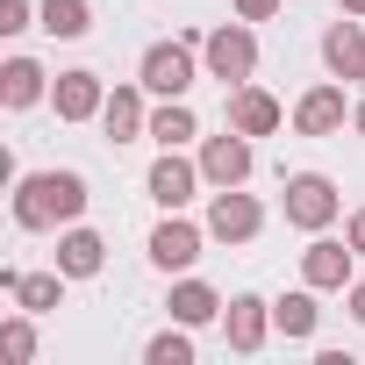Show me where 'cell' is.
<instances>
[{
    "mask_svg": "<svg viewBox=\"0 0 365 365\" xmlns=\"http://www.w3.org/2000/svg\"><path fill=\"white\" fill-rule=\"evenodd\" d=\"M86 179L79 172H22L15 179V230H72L86 215Z\"/></svg>",
    "mask_w": 365,
    "mask_h": 365,
    "instance_id": "6da1fadb",
    "label": "cell"
},
{
    "mask_svg": "<svg viewBox=\"0 0 365 365\" xmlns=\"http://www.w3.org/2000/svg\"><path fill=\"white\" fill-rule=\"evenodd\" d=\"M194 43H201V36H172V43H150V51H143V65H136V79H143L158 101H187V93H194V79L208 72V65L194 58Z\"/></svg>",
    "mask_w": 365,
    "mask_h": 365,
    "instance_id": "7a4b0ae2",
    "label": "cell"
},
{
    "mask_svg": "<svg viewBox=\"0 0 365 365\" xmlns=\"http://www.w3.org/2000/svg\"><path fill=\"white\" fill-rule=\"evenodd\" d=\"M201 65H208V79L244 86V79L258 72V36H251V22H244V15H237V22H215V29L201 36Z\"/></svg>",
    "mask_w": 365,
    "mask_h": 365,
    "instance_id": "3957f363",
    "label": "cell"
},
{
    "mask_svg": "<svg viewBox=\"0 0 365 365\" xmlns=\"http://www.w3.org/2000/svg\"><path fill=\"white\" fill-rule=\"evenodd\" d=\"M279 208H287V222L294 230H329L336 215H344V194H336V179L329 172H294L287 187H279Z\"/></svg>",
    "mask_w": 365,
    "mask_h": 365,
    "instance_id": "277c9868",
    "label": "cell"
},
{
    "mask_svg": "<svg viewBox=\"0 0 365 365\" xmlns=\"http://www.w3.org/2000/svg\"><path fill=\"white\" fill-rule=\"evenodd\" d=\"M208 187V172H201V158H179V150H165L150 172H143V194L165 208V215H179V208H187L194 194Z\"/></svg>",
    "mask_w": 365,
    "mask_h": 365,
    "instance_id": "5b68a950",
    "label": "cell"
},
{
    "mask_svg": "<svg viewBox=\"0 0 365 365\" xmlns=\"http://www.w3.org/2000/svg\"><path fill=\"white\" fill-rule=\"evenodd\" d=\"M258 230H265L258 194H244V187H215V201H208V237H215V244H251Z\"/></svg>",
    "mask_w": 365,
    "mask_h": 365,
    "instance_id": "8992f818",
    "label": "cell"
},
{
    "mask_svg": "<svg viewBox=\"0 0 365 365\" xmlns=\"http://www.w3.org/2000/svg\"><path fill=\"white\" fill-rule=\"evenodd\" d=\"M201 244H208V222H187V215H165L158 230H150V265L158 272H194V258H201Z\"/></svg>",
    "mask_w": 365,
    "mask_h": 365,
    "instance_id": "52a82bcc",
    "label": "cell"
},
{
    "mask_svg": "<svg viewBox=\"0 0 365 365\" xmlns=\"http://www.w3.org/2000/svg\"><path fill=\"white\" fill-rule=\"evenodd\" d=\"M51 108H58V122H101V108H108V79L101 72H58L51 79Z\"/></svg>",
    "mask_w": 365,
    "mask_h": 365,
    "instance_id": "ba28073f",
    "label": "cell"
},
{
    "mask_svg": "<svg viewBox=\"0 0 365 365\" xmlns=\"http://www.w3.org/2000/svg\"><path fill=\"white\" fill-rule=\"evenodd\" d=\"M251 136L244 129H222V136H201V172H208V187H244L251 179Z\"/></svg>",
    "mask_w": 365,
    "mask_h": 365,
    "instance_id": "9c48e42d",
    "label": "cell"
},
{
    "mask_svg": "<svg viewBox=\"0 0 365 365\" xmlns=\"http://www.w3.org/2000/svg\"><path fill=\"white\" fill-rule=\"evenodd\" d=\"M351 258H358V251H351V237L336 244V237H322V230H315V244L301 251V279H308L315 294H344V287H351Z\"/></svg>",
    "mask_w": 365,
    "mask_h": 365,
    "instance_id": "30bf717a",
    "label": "cell"
},
{
    "mask_svg": "<svg viewBox=\"0 0 365 365\" xmlns=\"http://www.w3.org/2000/svg\"><path fill=\"white\" fill-rule=\"evenodd\" d=\"M222 336H230V351H265V336H272V301H258V294H230L222 301Z\"/></svg>",
    "mask_w": 365,
    "mask_h": 365,
    "instance_id": "8fae6325",
    "label": "cell"
},
{
    "mask_svg": "<svg viewBox=\"0 0 365 365\" xmlns=\"http://www.w3.org/2000/svg\"><path fill=\"white\" fill-rule=\"evenodd\" d=\"M143 79H129V86H108V108H101V129H108V143H136V136H150V108H143Z\"/></svg>",
    "mask_w": 365,
    "mask_h": 365,
    "instance_id": "7c38bea8",
    "label": "cell"
},
{
    "mask_svg": "<svg viewBox=\"0 0 365 365\" xmlns=\"http://www.w3.org/2000/svg\"><path fill=\"white\" fill-rule=\"evenodd\" d=\"M344 115H351V108H344V86H336V79H322V86H308V93L294 101V129H301V136H336Z\"/></svg>",
    "mask_w": 365,
    "mask_h": 365,
    "instance_id": "4fadbf2b",
    "label": "cell"
},
{
    "mask_svg": "<svg viewBox=\"0 0 365 365\" xmlns=\"http://www.w3.org/2000/svg\"><path fill=\"white\" fill-rule=\"evenodd\" d=\"M322 65H329V79H365V22L358 15L322 29Z\"/></svg>",
    "mask_w": 365,
    "mask_h": 365,
    "instance_id": "5bb4252c",
    "label": "cell"
},
{
    "mask_svg": "<svg viewBox=\"0 0 365 365\" xmlns=\"http://www.w3.org/2000/svg\"><path fill=\"white\" fill-rule=\"evenodd\" d=\"M279 122H287V108H279L265 86H251V79L230 86V129H244V136H272Z\"/></svg>",
    "mask_w": 365,
    "mask_h": 365,
    "instance_id": "9a60e30c",
    "label": "cell"
},
{
    "mask_svg": "<svg viewBox=\"0 0 365 365\" xmlns=\"http://www.w3.org/2000/svg\"><path fill=\"white\" fill-rule=\"evenodd\" d=\"M36 101H51V72L36 65V58H8L0 65V108H36Z\"/></svg>",
    "mask_w": 365,
    "mask_h": 365,
    "instance_id": "2e32d148",
    "label": "cell"
},
{
    "mask_svg": "<svg viewBox=\"0 0 365 365\" xmlns=\"http://www.w3.org/2000/svg\"><path fill=\"white\" fill-rule=\"evenodd\" d=\"M101 265H108V237H101V230H79V222H72V230L58 237V272H65V279H93Z\"/></svg>",
    "mask_w": 365,
    "mask_h": 365,
    "instance_id": "e0dca14e",
    "label": "cell"
},
{
    "mask_svg": "<svg viewBox=\"0 0 365 365\" xmlns=\"http://www.w3.org/2000/svg\"><path fill=\"white\" fill-rule=\"evenodd\" d=\"M172 322H187V329H201V322H215L222 315V294L208 287V279H194V272H179V287H172Z\"/></svg>",
    "mask_w": 365,
    "mask_h": 365,
    "instance_id": "ac0fdd59",
    "label": "cell"
},
{
    "mask_svg": "<svg viewBox=\"0 0 365 365\" xmlns=\"http://www.w3.org/2000/svg\"><path fill=\"white\" fill-rule=\"evenodd\" d=\"M315 322H322V308H315V287H308V279H301V294H279V301H272V329H279L287 344H308Z\"/></svg>",
    "mask_w": 365,
    "mask_h": 365,
    "instance_id": "d6986e66",
    "label": "cell"
},
{
    "mask_svg": "<svg viewBox=\"0 0 365 365\" xmlns=\"http://www.w3.org/2000/svg\"><path fill=\"white\" fill-rule=\"evenodd\" d=\"M36 29L58 36V43H79V36L93 29V0H43V8H36Z\"/></svg>",
    "mask_w": 365,
    "mask_h": 365,
    "instance_id": "ffe728a7",
    "label": "cell"
},
{
    "mask_svg": "<svg viewBox=\"0 0 365 365\" xmlns=\"http://www.w3.org/2000/svg\"><path fill=\"white\" fill-rule=\"evenodd\" d=\"M8 301H15V308H29V315H51V308L65 301V272H58V265H51V272H15Z\"/></svg>",
    "mask_w": 365,
    "mask_h": 365,
    "instance_id": "44dd1931",
    "label": "cell"
},
{
    "mask_svg": "<svg viewBox=\"0 0 365 365\" xmlns=\"http://www.w3.org/2000/svg\"><path fill=\"white\" fill-rule=\"evenodd\" d=\"M194 136H201V122H194V108H187V101H158V108H150V143L187 150Z\"/></svg>",
    "mask_w": 365,
    "mask_h": 365,
    "instance_id": "7402d4cb",
    "label": "cell"
},
{
    "mask_svg": "<svg viewBox=\"0 0 365 365\" xmlns=\"http://www.w3.org/2000/svg\"><path fill=\"white\" fill-rule=\"evenodd\" d=\"M143 365H194V336H187V322L158 329V336L143 344Z\"/></svg>",
    "mask_w": 365,
    "mask_h": 365,
    "instance_id": "603a6c76",
    "label": "cell"
},
{
    "mask_svg": "<svg viewBox=\"0 0 365 365\" xmlns=\"http://www.w3.org/2000/svg\"><path fill=\"white\" fill-rule=\"evenodd\" d=\"M0 351H8V358H36V322H29V308L0 322Z\"/></svg>",
    "mask_w": 365,
    "mask_h": 365,
    "instance_id": "cb8c5ba5",
    "label": "cell"
},
{
    "mask_svg": "<svg viewBox=\"0 0 365 365\" xmlns=\"http://www.w3.org/2000/svg\"><path fill=\"white\" fill-rule=\"evenodd\" d=\"M29 15H36L29 0H0V36H22V29H29Z\"/></svg>",
    "mask_w": 365,
    "mask_h": 365,
    "instance_id": "d4e9b609",
    "label": "cell"
},
{
    "mask_svg": "<svg viewBox=\"0 0 365 365\" xmlns=\"http://www.w3.org/2000/svg\"><path fill=\"white\" fill-rule=\"evenodd\" d=\"M237 15H244V22H272V15H279V0H237Z\"/></svg>",
    "mask_w": 365,
    "mask_h": 365,
    "instance_id": "484cf974",
    "label": "cell"
},
{
    "mask_svg": "<svg viewBox=\"0 0 365 365\" xmlns=\"http://www.w3.org/2000/svg\"><path fill=\"white\" fill-rule=\"evenodd\" d=\"M344 237H351V251L365 258V208H351V215H344Z\"/></svg>",
    "mask_w": 365,
    "mask_h": 365,
    "instance_id": "4316f807",
    "label": "cell"
},
{
    "mask_svg": "<svg viewBox=\"0 0 365 365\" xmlns=\"http://www.w3.org/2000/svg\"><path fill=\"white\" fill-rule=\"evenodd\" d=\"M344 301H351V322L365 329V279H351V287H344Z\"/></svg>",
    "mask_w": 365,
    "mask_h": 365,
    "instance_id": "83f0119b",
    "label": "cell"
},
{
    "mask_svg": "<svg viewBox=\"0 0 365 365\" xmlns=\"http://www.w3.org/2000/svg\"><path fill=\"white\" fill-rule=\"evenodd\" d=\"M336 8H344V15H358V22H365V0H336Z\"/></svg>",
    "mask_w": 365,
    "mask_h": 365,
    "instance_id": "f1b7e54d",
    "label": "cell"
},
{
    "mask_svg": "<svg viewBox=\"0 0 365 365\" xmlns=\"http://www.w3.org/2000/svg\"><path fill=\"white\" fill-rule=\"evenodd\" d=\"M351 129H358V136H365V101H358V108H351Z\"/></svg>",
    "mask_w": 365,
    "mask_h": 365,
    "instance_id": "f546056e",
    "label": "cell"
}]
</instances>
